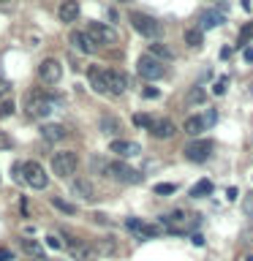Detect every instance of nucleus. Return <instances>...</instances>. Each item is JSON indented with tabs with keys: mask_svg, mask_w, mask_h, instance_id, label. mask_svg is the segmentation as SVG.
I'll list each match as a JSON object with an SVG mask.
<instances>
[{
	"mask_svg": "<svg viewBox=\"0 0 253 261\" xmlns=\"http://www.w3.org/2000/svg\"><path fill=\"white\" fill-rule=\"evenodd\" d=\"M204 98H207V93H204V87H193L191 93L185 95V103H188V106H196V103H201Z\"/></svg>",
	"mask_w": 253,
	"mask_h": 261,
	"instance_id": "28",
	"label": "nucleus"
},
{
	"mask_svg": "<svg viewBox=\"0 0 253 261\" xmlns=\"http://www.w3.org/2000/svg\"><path fill=\"white\" fill-rule=\"evenodd\" d=\"M109 152L120 155V158H134V155L142 152V147H139L136 142H125V139H114V142L109 144Z\"/></svg>",
	"mask_w": 253,
	"mask_h": 261,
	"instance_id": "12",
	"label": "nucleus"
},
{
	"mask_svg": "<svg viewBox=\"0 0 253 261\" xmlns=\"http://www.w3.org/2000/svg\"><path fill=\"white\" fill-rule=\"evenodd\" d=\"M185 44L191 46V49H199V46H201V28L185 30Z\"/></svg>",
	"mask_w": 253,
	"mask_h": 261,
	"instance_id": "25",
	"label": "nucleus"
},
{
	"mask_svg": "<svg viewBox=\"0 0 253 261\" xmlns=\"http://www.w3.org/2000/svg\"><path fill=\"white\" fill-rule=\"evenodd\" d=\"M65 248H68L73 261H95L98 258L93 245H87L85 240H77V237H65Z\"/></svg>",
	"mask_w": 253,
	"mask_h": 261,
	"instance_id": "7",
	"label": "nucleus"
},
{
	"mask_svg": "<svg viewBox=\"0 0 253 261\" xmlns=\"http://www.w3.org/2000/svg\"><path fill=\"white\" fill-rule=\"evenodd\" d=\"M174 191H177V185H171V182H158V185H155V193H158V196H169Z\"/></svg>",
	"mask_w": 253,
	"mask_h": 261,
	"instance_id": "32",
	"label": "nucleus"
},
{
	"mask_svg": "<svg viewBox=\"0 0 253 261\" xmlns=\"http://www.w3.org/2000/svg\"><path fill=\"white\" fill-rule=\"evenodd\" d=\"M85 33L95 41V46H114L117 44V33H114L109 24H104V22H90Z\"/></svg>",
	"mask_w": 253,
	"mask_h": 261,
	"instance_id": "5",
	"label": "nucleus"
},
{
	"mask_svg": "<svg viewBox=\"0 0 253 261\" xmlns=\"http://www.w3.org/2000/svg\"><path fill=\"white\" fill-rule=\"evenodd\" d=\"M101 130H104L106 136H117L120 130H122V125H120L117 117H109V114H104V117H101Z\"/></svg>",
	"mask_w": 253,
	"mask_h": 261,
	"instance_id": "20",
	"label": "nucleus"
},
{
	"mask_svg": "<svg viewBox=\"0 0 253 261\" xmlns=\"http://www.w3.org/2000/svg\"><path fill=\"white\" fill-rule=\"evenodd\" d=\"M245 60L253 63V46H250V49H245Z\"/></svg>",
	"mask_w": 253,
	"mask_h": 261,
	"instance_id": "41",
	"label": "nucleus"
},
{
	"mask_svg": "<svg viewBox=\"0 0 253 261\" xmlns=\"http://www.w3.org/2000/svg\"><path fill=\"white\" fill-rule=\"evenodd\" d=\"M77 166H79V158H77V152H55L52 155V171L57 177H73L77 174Z\"/></svg>",
	"mask_w": 253,
	"mask_h": 261,
	"instance_id": "2",
	"label": "nucleus"
},
{
	"mask_svg": "<svg viewBox=\"0 0 253 261\" xmlns=\"http://www.w3.org/2000/svg\"><path fill=\"white\" fill-rule=\"evenodd\" d=\"M237 193H240V191H237V188H229V191H226V196H229V201H234V199H237Z\"/></svg>",
	"mask_w": 253,
	"mask_h": 261,
	"instance_id": "39",
	"label": "nucleus"
},
{
	"mask_svg": "<svg viewBox=\"0 0 253 261\" xmlns=\"http://www.w3.org/2000/svg\"><path fill=\"white\" fill-rule=\"evenodd\" d=\"M0 261H11V250L0 248Z\"/></svg>",
	"mask_w": 253,
	"mask_h": 261,
	"instance_id": "38",
	"label": "nucleus"
},
{
	"mask_svg": "<svg viewBox=\"0 0 253 261\" xmlns=\"http://www.w3.org/2000/svg\"><path fill=\"white\" fill-rule=\"evenodd\" d=\"M106 174L114 177V179H120V182H142V171H136V169H131L128 163H122V161H112V163H106Z\"/></svg>",
	"mask_w": 253,
	"mask_h": 261,
	"instance_id": "6",
	"label": "nucleus"
},
{
	"mask_svg": "<svg viewBox=\"0 0 253 261\" xmlns=\"http://www.w3.org/2000/svg\"><path fill=\"white\" fill-rule=\"evenodd\" d=\"M14 142H11V136L6 134V130H0V150H11Z\"/></svg>",
	"mask_w": 253,
	"mask_h": 261,
	"instance_id": "35",
	"label": "nucleus"
},
{
	"mask_svg": "<svg viewBox=\"0 0 253 261\" xmlns=\"http://www.w3.org/2000/svg\"><path fill=\"white\" fill-rule=\"evenodd\" d=\"M46 245H49L52 250H60V248H65L63 240H60V237H55V234H49V237H46Z\"/></svg>",
	"mask_w": 253,
	"mask_h": 261,
	"instance_id": "34",
	"label": "nucleus"
},
{
	"mask_svg": "<svg viewBox=\"0 0 253 261\" xmlns=\"http://www.w3.org/2000/svg\"><path fill=\"white\" fill-rule=\"evenodd\" d=\"M117 3H128V0H117Z\"/></svg>",
	"mask_w": 253,
	"mask_h": 261,
	"instance_id": "45",
	"label": "nucleus"
},
{
	"mask_svg": "<svg viewBox=\"0 0 253 261\" xmlns=\"http://www.w3.org/2000/svg\"><path fill=\"white\" fill-rule=\"evenodd\" d=\"M204 128H207V122H204V117H199V114L188 117V120H185V125H183V130H185L188 136H199Z\"/></svg>",
	"mask_w": 253,
	"mask_h": 261,
	"instance_id": "19",
	"label": "nucleus"
},
{
	"mask_svg": "<svg viewBox=\"0 0 253 261\" xmlns=\"http://www.w3.org/2000/svg\"><path fill=\"white\" fill-rule=\"evenodd\" d=\"M153 117H150V114H134V125L136 128H147V130H150L153 128Z\"/></svg>",
	"mask_w": 253,
	"mask_h": 261,
	"instance_id": "30",
	"label": "nucleus"
},
{
	"mask_svg": "<svg viewBox=\"0 0 253 261\" xmlns=\"http://www.w3.org/2000/svg\"><path fill=\"white\" fill-rule=\"evenodd\" d=\"M250 38H253V24H245L242 33H240V38H237V46H245Z\"/></svg>",
	"mask_w": 253,
	"mask_h": 261,
	"instance_id": "31",
	"label": "nucleus"
},
{
	"mask_svg": "<svg viewBox=\"0 0 253 261\" xmlns=\"http://www.w3.org/2000/svg\"><path fill=\"white\" fill-rule=\"evenodd\" d=\"M71 44L77 46L79 52H85V55H93L95 49H98V46H95V41L90 38L87 33H79V30H77V33H71Z\"/></svg>",
	"mask_w": 253,
	"mask_h": 261,
	"instance_id": "14",
	"label": "nucleus"
},
{
	"mask_svg": "<svg viewBox=\"0 0 253 261\" xmlns=\"http://www.w3.org/2000/svg\"><path fill=\"white\" fill-rule=\"evenodd\" d=\"M226 85H229V76H220V79L215 82V87H212V93H215V95H223V93H226Z\"/></svg>",
	"mask_w": 253,
	"mask_h": 261,
	"instance_id": "33",
	"label": "nucleus"
},
{
	"mask_svg": "<svg viewBox=\"0 0 253 261\" xmlns=\"http://www.w3.org/2000/svg\"><path fill=\"white\" fill-rule=\"evenodd\" d=\"M24 182H28L30 188H36V191H44V188L49 185V177H46V171L41 163L36 161H28L24 163Z\"/></svg>",
	"mask_w": 253,
	"mask_h": 261,
	"instance_id": "8",
	"label": "nucleus"
},
{
	"mask_svg": "<svg viewBox=\"0 0 253 261\" xmlns=\"http://www.w3.org/2000/svg\"><path fill=\"white\" fill-rule=\"evenodd\" d=\"M150 55L153 57H158V60H171V49L169 46H163V44H150Z\"/></svg>",
	"mask_w": 253,
	"mask_h": 261,
	"instance_id": "27",
	"label": "nucleus"
},
{
	"mask_svg": "<svg viewBox=\"0 0 253 261\" xmlns=\"http://www.w3.org/2000/svg\"><path fill=\"white\" fill-rule=\"evenodd\" d=\"M52 207H57L60 212H65V215H77V207H73L71 201L60 199V196H52Z\"/></svg>",
	"mask_w": 253,
	"mask_h": 261,
	"instance_id": "26",
	"label": "nucleus"
},
{
	"mask_svg": "<svg viewBox=\"0 0 253 261\" xmlns=\"http://www.w3.org/2000/svg\"><path fill=\"white\" fill-rule=\"evenodd\" d=\"M142 95H144V98H158L161 93H158L155 87H144V90H142Z\"/></svg>",
	"mask_w": 253,
	"mask_h": 261,
	"instance_id": "37",
	"label": "nucleus"
},
{
	"mask_svg": "<svg viewBox=\"0 0 253 261\" xmlns=\"http://www.w3.org/2000/svg\"><path fill=\"white\" fill-rule=\"evenodd\" d=\"M19 245H22V250L28 253V256H33V258H44V245H41V242L30 240V237H22Z\"/></svg>",
	"mask_w": 253,
	"mask_h": 261,
	"instance_id": "18",
	"label": "nucleus"
},
{
	"mask_svg": "<svg viewBox=\"0 0 253 261\" xmlns=\"http://www.w3.org/2000/svg\"><path fill=\"white\" fill-rule=\"evenodd\" d=\"M136 71H139V76H142V79L155 82V79L163 76V71H166V68H163V63L158 60V57H153L150 52H147V55H142L136 60Z\"/></svg>",
	"mask_w": 253,
	"mask_h": 261,
	"instance_id": "3",
	"label": "nucleus"
},
{
	"mask_svg": "<svg viewBox=\"0 0 253 261\" xmlns=\"http://www.w3.org/2000/svg\"><path fill=\"white\" fill-rule=\"evenodd\" d=\"M57 16H60V22H77L79 3H77V0H63L60 8H57Z\"/></svg>",
	"mask_w": 253,
	"mask_h": 261,
	"instance_id": "16",
	"label": "nucleus"
},
{
	"mask_svg": "<svg viewBox=\"0 0 253 261\" xmlns=\"http://www.w3.org/2000/svg\"><path fill=\"white\" fill-rule=\"evenodd\" d=\"M183 155L188 161H193V163H204L212 155V142H210V139H196V142L185 144Z\"/></svg>",
	"mask_w": 253,
	"mask_h": 261,
	"instance_id": "9",
	"label": "nucleus"
},
{
	"mask_svg": "<svg viewBox=\"0 0 253 261\" xmlns=\"http://www.w3.org/2000/svg\"><path fill=\"white\" fill-rule=\"evenodd\" d=\"M193 245H199V248H201V245H204V237H201V234H193Z\"/></svg>",
	"mask_w": 253,
	"mask_h": 261,
	"instance_id": "40",
	"label": "nucleus"
},
{
	"mask_svg": "<svg viewBox=\"0 0 253 261\" xmlns=\"http://www.w3.org/2000/svg\"><path fill=\"white\" fill-rule=\"evenodd\" d=\"M128 19H131V24H134V30L139 33V36H144V38H158L161 36V22H155L153 16L134 11Z\"/></svg>",
	"mask_w": 253,
	"mask_h": 261,
	"instance_id": "4",
	"label": "nucleus"
},
{
	"mask_svg": "<svg viewBox=\"0 0 253 261\" xmlns=\"http://www.w3.org/2000/svg\"><path fill=\"white\" fill-rule=\"evenodd\" d=\"M248 261H253V256H250V258H248Z\"/></svg>",
	"mask_w": 253,
	"mask_h": 261,
	"instance_id": "46",
	"label": "nucleus"
},
{
	"mask_svg": "<svg viewBox=\"0 0 253 261\" xmlns=\"http://www.w3.org/2000/svg\"><path fill=\"white\" fill-rule=\"evenodd\" d=\"M220 22H223V11H204L201 14V30L204 28H207V30L210 28H218Z\"/></svg>",
	"mask_w": 253,
	"mask_h": 261,
	"instance_id": "22",
	"label": "nucleus"
},
{
	"mask_svg": "<svg viewBox=\"0 0 253 261\" xmlns=\"http://www.w3.org/2000/svg\"><path fill=\"white\" fill-rule=\"evenodd\" d=\"M16 112V103H14V98H3V101H0V117H11V114Z\"/></svg>",
	"mask_w": 253,
	"mask_h": 261,
	"instance_id": "29",
	"label": "nucleus"
},
{
	"mask_svg": "<svg viewBox=\"0 0 253 261\" xmlns=\"http://www.w3.org/2000/svg\"><path fill=\"white\" fill-rule=\"evenodd\" d=\"M93 220H95V223H101V226H106V223H109V218H106L104 212H93Z\"/></svg>",
	"mask_w": 253,
	"mask_h": 261,
	"instance_id": "36",
	"label": "nucleus"
},
{
	"mask_svg": "<svg viewBox=\"0 0 253 261\" xmlns=\"http://www.w3.org/2000/svg\"><path fill=\"white\" fill-rule=\"evenodd\" d=\"M212 193V182L210 179H199L191 191H188V196H193V199H204V196H210Z\"/></svg>",
	"mask_w": 253,
	"mask_h": 261,
	"instance_id": "23",
	"label": "nucleus"
},
{
	"mask_svg": "<svg viewBox=\"0 0 253 261\" xmlns=\"http://www.w3.org/2000/svg\"><path fill=\"white\" fill-rule=\"evenodd\" d=\"M73 193L82 196V199H93V185L87 179H73Z\"/></svg>",
	"mask_w": 253,
	"mask_h": 261,
	"instance_id": "24",
	"label": "nucleus"
},
{
	"mask_svg": "<svg viewBox=\"0 0 253 261\" xmlns=\"http://www.w3.org/2000/svg\"><path fill=\"white\" fill-rule=\"evenodd\" d=\"M150 134L155 139H171L177 134V128H174V122H171V120H155L153 128H150Z\"/></svg>",
	"mask_w": 253,
	"mask_h": 261,
	"instance_id": "15",
	"label": "nucleus"
},
{
	"mask_svg": "<svg viewBox=\"0 0 253 261\" xmlns=\"http://www.w3.org/2000/svg\"><path fill=\"white\" fill-rule=\"evenodd\" d=\"M0 93H8V82H0Z\"/></svg>",
	"mask_w": 253,
	"mask_h": 261,
	"instance_id": "43",
	"label": "nucleus"
},
{
	"mask_svg": "<svg viewBox=\"0 0 253 261\" xmlns=\"http://www.w3.org/2000/svg\"><path fill=\"white\" fill-rule=\"evenodd\" d=\"M52 109H55V98L41 93V90H33L28 95V101H24L28 117H46V114H52Z\"/></svg>",
	"mask_w": 253,
	"mask_h": 261,
	"instance_id": "1",
	"label": "nucleus"
},
{
	"mask_svg": "<svg viewBox=\"0 0 253 261\" xmlns=\"http://www.w3.org/2000/svg\"><path fill=\"white\" fill-rule=\"evenodd\" d=\"M63 76V65L55 60V57H46V60H41L38 65V79L44 82V85H57Z\"/></svg>",
	"mask_w": 253,
	"mask_h": 261,
	"instance_id": "10",
	"label": "nucleus"
},
{
	"mask_svg": "<svg viewBox=\"0 0 253 261\" xmlns=\"http://www.w3.org/2000/svg\"><path fill=\"white\" fill-rule=\"evenodd\" d=\"M93 248H95L98 256H112V253L117 250V245H114L112 237H104V240H95V242H93Z\"/></svg>",
	"mask_w": 253,
	"mask_h": 261,
	"instance_id": "21",
	"label": "nucleus"
},
{
	"mask_svg": "<svg viewBox=\"0 0 253 261\" xmlns=\"http://www.w3.org/2000/svg\"><path fill=\"white\" fill-rule=\"evenodd\" d=\"M65 134H68V130L63 125H57V122H49V125L41 128V136H44L46 142H60V139H65Z\"/></svg>",
	"mask_w": 253,
	"mask_h": 261,
	"instance_id": "17",
	"label": "nucleus"
},
{
	"mask_svg": "<svg viewBox=\"0 0 253 261\" xmlns=\"http://www.w3.org/2000/svg\"><path fill=\"white\" fill-rule=\"evenodd\" d=\"M87 79H90V85H93L95 93H101V95L109 93V85H106V71H104V68L90 65V68H87Z\"/></svg>",
	"mask_w": 253,
	"mask_h": 261,
	"instance_id": "13",
	"label": "nucleus"
},
{
	"mask_svg": "<svg viewBox=\"0 0 253 261\" xmlns=\"http://www.w3.org/2000/svg\"><path fill=\"white\" fill-rule=\"evenodd\" d=\"M106 85H109V93L112 95H122L128 90V76L122 71L109 68V71H106Z\"/></svg>",
	"mask_w": 253,
	"mask_h": 261,
	"instance_id": "11",
	"label": "nucleus"
},
{
	"mask_svg": "<svg viewBox=\"0 0 253 261\" xmlns=\"http://www.w3.org/2000/svg\"><path fill=\"white\" fill-rule=\"evenodd\" d=\"M0 6H8V0H0Z\"/></svg>",
	"mask_w": 253,
	"mask_h": 261,
	"instance_id": "44",
	"label": "nucleus"
},
{
	"mask_svg": "<svg viewBox=\"0 0 253 261\" xmlns=\"http://www.w3.org/2000/svg\"><path fill=\"white\" fill-rule=\"evenodd\" d=\"M242 8H245V11H250V8H253V3H250V0H242Z\"/></svg>",
	"mask_w": 253,
	"mask_h": 261,
	"instance_id": "42",
	"label": "nucleus"
}]
</instances>
